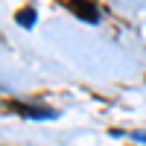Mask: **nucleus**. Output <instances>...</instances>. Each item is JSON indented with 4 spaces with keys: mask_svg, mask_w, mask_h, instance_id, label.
Here are the masks:
<instances>
[{
    "mask_svg": "<svg viewBox=\"0 0 146 146\" xmlns=\"http://www.w3.org/2000/svg\"><path fill=\"white\" fill-rule=\"evenodd\" d=\"M64 6L76 18H82L85 23H96V21H100V9H96V3H91V0H67Z\"/></svg>",
    "mask_w": 146,
    "mask_h": 146,
    "instance_id": "nucleus-1",
    "label": "nucleus"
},
{
    "mask_svg": "<svg viewBox=\"0 0 146 146\" xmlns=\"http://www.w3.org/2000/svg\"><path fill=\"white\" fill-rule=\"evenodd\" d=\"M18 114L23 117H32V120H47V117H56V111H47V108H35V105H23V102H15L12 105Z\"/></svg>",
    "mask_w": 146,
    "mask_h": 146,
    "instance_id": "nucleus-2",
    "label": "nucleus"
},
{
    "mask_svg": "<svg viewBox=\"0 0 146 146\" xmlns=\"http://www.w3.org/2000/svg\"><path fill=\"white\" fill-rule=\"evenodd\" d=\"M15 21L21 23V27H32V23H35V9H32V6H27V9H21L18 15H15Z\"/></svg>",
    "mask_w": 146,
    "mask_h": 146,
    "instance_id": "nucleus-3",
    "label": "nucleus"
}]
</instances>
